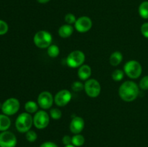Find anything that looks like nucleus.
<instances>
[{
  "label": "nucleus",
  "instance_id": "2",
  "mask_svg": "<svg viewBox=\"0 0 148 147\" xmlns=\"http://www.w3.org/2000/svg\"><path fill=\"white\" fill-rule=\"evenodd\" d=\"M33 124V118L28 112L20 114L15 121V127L20 133H26L30 131Z\"/></svg>",
  "mask_w": 148,
  "mask_h": 147
},
{
  "label": "nucleus",
  "instance_id": "21",
  "mask_svg": "<svg viewBox=\"0 0 148 147\" xmlns=\"http://www.w3.org/2000/svg\"><path fill=\"white\" fill-rule=\"evenodd\" d=\"M47 48V53L51 58H56L60 53L59 48L56 45H51Z\"/></svg>",
  "mask_w": 148,
  "mask_h": 147
},
{
  "label": "nucleus",
  "instance_id": "7",
  "mask_svg": "<svg viewBox=\"0 0 148 147\" xmlns=\"http://www.w3.org/2000/svg\"><path fill=\"white\" fill-rule=\"evenodd\" d=\"M84 89L88 97L95 98L99 96L101 91V86L99 82L95 79H89L84 84Z\"/></svg>",
  "mask_w": 148,
  "mask_h": 147
},
{
  "label": "nucleus",
  "instance_id": "31",
  "mask_svg": "<svg viewBox=\"0 0 148 147\" xmlns=\"http://www.w3.org/2000/svg\"><path fill=\"white\" fill-rule=\"evenodd\" d=\"M40 147H58L55 143L51 142V141H46V142L43 143Z\"/></svg>",
  "mask_w": 148,
  "mask_h": 147
},
{
  "label": "nucleus",
  "instance_id": "14",
  "mask_svg": "<svg viewBox=\"0 0 148 147\" xmlns=\"http://www.w3.org/2000/svg\"><path fill=\"white\" fill-rule=\"evenodd\" d=\"M91 74H92V69L89 65L87 64L82 65L80 67H79L77 71L78 77L83 81H87L88 79H89L91 76Z\"/></svg>",
  "mask_w": 148,
  "mask_h": 147
},
{
  "label": "nucleus",
  "instance_id": "33",
  "mask_svg": "<svg viewBox=\"0 0 148 147\" xmlns=\"http://www.w3.org/2000/svg\"><path fill=\"white\" fill-rule=\"evenodd\" d=\"M64 147H76V146H74V145H72V144H69V145L65 146Z\"/></svg>",
  "mask_w": 148,
  "mask_h": 147
},
{
  "label": "nucleus",
  "instance_id": "12",
  "mask_svg": "<svg viewBox=\"0 0 148 147\" xmlns=\"http://www.w3.org/2000/svg\"><path fill=\"white\" fill-rule=\"evenodd\" d=\"M72 97V93L69 90L62 89L54 96V102L57 106L64 107L70 102Z\"/></svg>",
  "mask_w": 148,
  "mask_h": 147
},
{
  "label": "nucleus",
  "instance_id": "22",
  "mask_svg": "<svg viewBox=\"0 0 148 147\" xmlns=\"http://www.w3.org/2000/svg\"><path fill=\"white\" fill-rule=\"evenodd\" d=\"M124 74H125L124 71H123L121 69H116L113 71L111 76L115 82H120L124 79Z\"/></svg>",
  "mask_w": 148,
  "mask_h": 147
},
{
  "label": "nucleus",
  "instance_id": "16",
  "mask_svg": "<svg viewBox=\"0 0 148 147\" xmlns=\"http://www.w3.org/2000/svg\"><path fill=\"white\" fill-rule=\"evenodd\" d=\"M123 60V55L121 52L115 51L111 55L109 58V63L111 66H117L121 63Z\"/></svg>",
  "mask_w": 148,
  "mask_h": 147
},
{
  "label": "nucleus",
  "instance_id": "30",
  "mask_svg": "<svg viewBox=\"0 0 148 147\" xmlns=\"http://www.w3.org/2000/svg\"><path fill=\"white\" fill-rule=\"evenodd\" d=\"M62 142L64 144L65 146L69 145V144H72V137L69 136V135H66L63 137L62 138Z\"/></svg>",
  "mask_w": 148,
  "mask_h": 147
},
{
  "label": "nucleus",
  "instance_id": "8",
  "mask_svg": "<svg viewBox=\"0 0 148 147\" xmlns=\"http://www.w3.org/2000/svg\"><path fill=\"white\" fill-rule=\"evenodd\" d=\"M50 115L44 110H39L33 117V124L38 129H44L49 125Z\"/></svg>",
  "mask_w": 148,
  "mask_h": 147
},
{
  "label": "nucleus",
  "instance_id": "1",
  "mask_svg": "<svg viewBox=\"0 0 148 147\" xmlns=\"http://www.w3.org/2000/svg\"><path fill=\"white\" fill-rule=\"evenodd\" d=\"M139 86L132 81H126L119 89V95L125 102H132L137 99L139 95Z\"/></svg>",
  "mask_w": 148,
  "mask_h": 147
},
{
  "label": "nucleus",
  "instance_id": "27",
  "mask_svg": "<svg viewBox=\"0 0 148 147\" xmlns=\"http://www.w3.org/2000/svg\"><path fill=\"white\" fill-rule=\"evenodd\" d=\"M64 20L67 24H75L77 20L76 17H75V16L73 14H72V13H68V14H66V15H65Z\"/></svg>",
  "mask_w": 148,
  "mask_h": 147
},
{
  "label": "nucleus",
  "instance_id": "28",
  "mask_svg": "<svg viewBox=\"0 0 148 147\" xmlns=\"http://www.w3.org/2000/svg\"><path fill=\"white\" fill-rule=\"evenodd\" d=\"M139 86L143 90H147L148 89V76H145L140 80Z\"/></svg>",
  "mask_w": 148,
  "mask_h": 147
},
{
  "label": "nucleus",
  "instance_id": "26",
  "mask_svg": "<svg viewBox=\"0 0 148 147\" xmlns=\"http://www.w3.org/2000/svg\"><path fill=\"white\" fill-rule=\"evenodd\" d=\"M84 84L80 82H75L72 84V89L74 92H80L84 89Z\"/></svg>",
  "mask_w": 148,
  "mask_h": 147
},
{
  "label": "nucleus",
  "instance_id": "20",
  "mask_svg": "<svg viewBox=\"0 0 148 147\" xmlns=\"http://www.w3.org/2000/svg\"><path fill=\"white\" fill-rule=\"evenodd\" d=\"M85 137L81 134H75L72 137V144L76 147L82 146L85 144Z\"/></svg>",
  "mask_w": 148,
  "mask_h": 147
},
{
  "label": "nucleus",
  "instance_id": "11",
  "mask_svg": "<svg viewBox=\"0 0 148 147\" xmlns=\"http://www.w3.org/2000/svg\"><path fill=\"white\" fill-rule=\"evenodd\" d=\"M92 27V20L89 17L82 16L79 17L75 23V27L79 33H84L89 31Z\"/></svg>",
  "mask_w": 148,
  "mask_h": 147
},
{
  "label": "nucleus",
  "instance_id": "29",
  "mask_svg": "<svg viewBox=\"0 0 148 147\" xmlns=\"http://www.w3.org/2000/svg\"><path fill=\"white\" fill-rule=\"evenodd\" d=\"M141 33L145 37L148 39V22H145L142 24Z\"/></svg>",
  "mask_w": 148,
  "mask_h": 147
},
{
  "label": "nucleus",
  "instance_id": "17",
  "mask_svg": "<svg viewBox=\"0 0 148 147\" xmlns=\"http://www.w3.org/2000/svg\"><path fill=\"white\" fill-rule=\"evenodd\" d=\"M11 120L8 115L5 114H0V131H5L10 128Z\"/></svg>",
  "mask_w": 148,
  "mask_h": 147
},
{
  "label": "nucleus",
  "instance_id": "9",
  "mask_svg": "<svg viewBox=\"0 0 148 147\" xmlns=\"http://www.w3.org/2000/svg\"><path fill=\"white\" fill-rule=\"evenodd\" d=\"M53 102H54V97L49 91H43L40 92L38 97V104L39 107L43 110H47L51 108Z\"/></svg>",
  "mask_w": 148,
  "mask_h": 147
},
{
  "label": "nucleus",
  "instance_id": "5",
  "mask_svg": "<svg viewBox=\"0 0 148 147\" xmlns=\"http://www.w3.org/2000/svg\"><path fill=\"white\" fill-rule=\"evenodd\" d=\"M85 60V53L79 50H73L68 55L66 63L71 68H78L83 65Z\"/></svg>",
  "mask_w": 148,
  "mask_h": 147
},
{
  "label": "nucleus",
  "instance_id": "25",
  "mask_svg": "<svg viewBox=\"0 0 148 147\" xmlns=\"http://www.w3.org/2000/svg\"><path fill=\"white\" fill-rule=\"evenodd\" d=\"M9 26L7 23L4 20H0V35H5L8 32Z\"/></svg>",
  "mask_w": 148,
  "mask_h": 147
},
{
  "label": "nucleus",
  "instance_id": "10",
  "mask_svg": "<svg viewBox=\"0 0 148 147\" xmlns=\"http://www.w3.org/2000/svg\"><path fill=\"white\" fill-rule=\"evenodd\" d=\"M17 138L10 131H2L0 133V147H15Z\"/></svg>",
  "mask_w": 148,
  "mask_h": 147
},
{
  "label": "nucleus",
  "instance_id": "32",
  "mask_svg": "<svg viewBox=\"0 0 148 147\" xmlns=\"http://www.w3.org/2000/svg\"><path fill=\"white\" fill-rule=\"evenodd\" d=\"M37 1L40 4H46L49 1H50V0H37Z\"/></svg>",
  "mask_w": 148,
  "mask_h": 147
},
{
  "label": "nucleus",
  "instance_id": "13",
  "mask_svg": "<svg viewBox=\"0 0 148 147\" xmlns=\"http://www.w3.org/2000/svg\"><path fill=\"white\" fill-rule=\"evenodd\" d=\"M85 127V121L81 117L76 116L72 118L69 125L70 131L74 134L80 133Z\"/></svg>",
  "mask_w": 148,
  "mask_h": 147
},
{
  "label": "nucleus",
  "instance_id": "4",
  "mask_svg": "<svg viewBox=\"0 0 148 147\" xmlns=\"http://www.w3.org/2000/svg\"><path fill=\"white\" fill-rule=\"evenodd\" d=\"M33 42L39 48H46L51 45L52 35L48 31L40 30L35 34Z\"/></svg>",
  "mask_w": 148,
  "mask_h": 147
},
{
  "label": "nucleus",
  "instance_id": "19",
  "mask_svg": "<svg viewBox=\"0 0 148 147\" xmlns=\"http://www.w3.org/2000/svg\"><path fill=\"white\" fill-rule=\"evenodd\" d=\"M139 14L142 18L147 20L148 19V1H143L140 4L138 8Z\"/></svg>",
  "mask_w": 148,
  "mask_h": 147
},
{
  "label": "nucleus",
  "instance_id": "6",
  "mask_svg": "<svg viewBox=\"0 0 148 147\" xmlns=\"http://www.w3.org/2000/svg\"><path fill=\"white\" fill-rule=\"evenodd\" d=\"M20 104L17 99L11 97L4 101L1 105V111L7 115H13L18 112L20 109Z\"/></svg>",
  "mask_w": 148,
  "mask_h": 147
},
{
  "label": "nucleus",
  "instance_id": "24",
  "mask_svg": "<svg viewBox=\"0 0 148 147\" xmlns=\"http://www.w3.org/2000/svg\"><path fill=\"white\" fill-rule=\"evenodd\" d=\"M25 138L29 142H34V141H36L38 138L37 133L35 132L34 131H28L27 132L25 133Z\"/></svg>",
  "mask_w": 148,
  "mask_h": 147
},
{
  "label": "nucleus",
  "instance_id": "23",
  "mask_svg": "<svg viewBox=\"0 0 148 147\" xmlns=\"http://www.w3.org/2000/svg\"><path fill=\"white\" fill-rule=\"evenodd\" d=\"M62 116V112L59 108H53L50 110V117L53 120H59Z\"/></svg>",
  "mask_w": 148,
  "mask_h": 147
},
{
  "label": "nucleus",
  "instance_id": "3",
  "mask_svg": "<svg viewBox=\"0 0 148 147\" xmlns=\"http://www.w3.org/2000/svg\"><path fill=\"white\" fill-rule=\"evenodd\" d=\"M124 71L129 78L135 79L141 76L143 67L137 61L130 60L124 64Z\"/></svg>",
  "mask_w": 148,
  "mask_h": 147
},
{
  "label": "nucleus",
  "instance_id": "15",
  "mask_svg": "<svg viewBox=\"0 0 148 147\" xmlns=\"http://www.w3.org/2000/svg\"><path fill=\"white\" fill-rule=\"evenodd\" d=\"M74 32V27L71 24H63L59 27L58 33H59V36L62 38H67L70 37Z\"/></svg>",
  "mask_w": 148,
  "mask_h": 147
},
{
  "label": "nucleus",
  "instance_id": "18",
  "mask_svg": "<svg viewBox=\"0 0 148 147\" xmlns=\"http://www.w3.org/2000/svg\"><path fill=\"white\" fill-rule=\"evenodd\" d=\"M38 104L37 102H34V101H27V102L25 105V110L27 112L31 114V113H36V112H38Z\"/></svg>",
  "mask_w": 148,
  "mask_h": 147
}]
</instances>
